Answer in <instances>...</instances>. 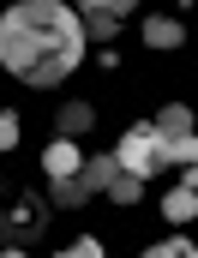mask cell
<instances>
[{
  "mask_svg": "<svg viewBox=\"0 0 198 258\" xmlns=\"http://www.w3.org/2000/svg\"><path fill=\"white\" fill-rule=\"evenodd\" d=\"M84 60V24L60 0H24L0 18V66H12L24 84H60Z\"/></svg>",
  "mask_w": 198,
  "mask_h": 258,
  "instance_id": "cell-1",
  "label": "cell"
},
{
  "mask_svg": "<svg viewBox=\"0 0 198 258\" xmlns=\"http://www.w3.org/2000/svg\"><path fill=\"white\" fill-rule=\"evenodd\" d=\"M114 168H120V174H138V180L162 168V162H156V138H150V126H132L126 138H120V150H114Z\"/></svg>",
  "mask_w": 198,
  "mask_h": 258,
  "instance_id": "cell-2",
  "label": "cell"
},
{
  "mask_svg": "<svg viewBox=\"0 0 198 258\" xmlns=\"http://www.w3.org/2000/svg\"><path fill=\"white\" fill-rule=\"evenodd\" d=\"M150 138H156V144H180V138H192V114H186V102H168V108L156 114Z\"/></svg>",
  "mask_w": 198,
  "mask_h": 258,
  "instance_id": "cell-3",
  "label": "cell"
},
{
  "mask_svg": "<svg viewBox=\"0 0 198 258\" xmlns=\"http://www.w3.org/2000/svg\"><path fill=\"white\" fill-rule=\"evenodd\" d=\"M42 168H48V180H72V174L84 168V156H78L72 138H54V144L42 150Z\"/></svg>",
  "mask_w": 198,
  "mask_h": 258,
  "instance_id": "cell-4",
  "label": "cell"
},
{
  "mask_svg": "<svg viewBox=\"0 0 198 258\" xmlns=\"http://www.w3.org/2000/svg\"><path fill=\"white\" fill-rule=\"evenodd\" d=\"M144 42L150 48H180L186 30H180V18H144Z\"/></svg>",
  "mask_w": 198,
  "mask_h": 258,
  "instance_id": "cell-5",
  "label": "cell"
},
{
  "mask_svg": "<svg viewBox=\"0 0 198 258\" xmlns=\"http://www.w3.org/2000/svg\"><path fill=\"white\" fill-rule=\"evenodd\" d=\"M78 24H84V36H96V42H114L120 36V12H78Z\"/></svg>",
  "mask_w": 198,
  "mask_h": 258,
  "instance_id": "cell-6",
  "label": "cell"
},
{
  "mask_svg": "<svg viewBox=\"0 0 198 258\" xmlns=\"http://www.w3.org/2000/svg\"><path fill=\"white\" fill-rule=\"evenodd\" d=\"M114 174H120V168H114V156H90V162L78 168V186H84V192H102Z\"/></svg>",
  "mask_w": 198,
  "mask_h": 258,
  "instance_id": "cell-7",
  "label": "cell"
},
{
  "mask_svg": "<svg viewBox=\"0 0 198 258\" xmlns=\"http://www.w3.org/2000/svg\"><path fill=\"white\" fill-rule=\"evenodd\" d=\"M162 216H168V222H192V216H198V192L186 186V180H180V186L168 192V204H162Z\"/></svg>",
  "mask_w": 198,
  "mask_h": 258,
  "instance_id": "cell-8",
  "label": "cell"
},
{
  "mask_svg": "<svg viewBox=\"0 0 198 258\" xmlns=\"http://www.w3.org/2000/svg\"><path fill=\"white\" fill-rule=\"evenodd\" d=\"M96 126V108L90 102H66L60 108V138H78V132H90Z\"/></svg>",
  "mask_w": 198,
  "mask_h": 258,
  "instance_id": "cell-9",
  "label": "cell"
},
{
  "mask_svg": "<svg viewBox=\"0 0 198 258\" xmlns=\"http://www.w3.org/2000/svg\"><path fill=\"white\" fill-rule=\"evenodd\" d=\"M48 198H54L60 210H78L90 192H84V186H78V174H72V180H48Z\"/></svg>",
  "mask_w": 198,
  "mask_h": 258,
  "instance_id": "cell-10",
  "label": "cell"
},
{
  "mask_svg": "<svg viewBox=\"0 0 198 258\" xmlns=\"http://www.w3.org/2000/svg\"><path fill=\"white\" fill-rule=\"evenodd\" d=\"M102 192L114 198V204H138V192H144V180H138V174H114V180H108Z\"/></svg>",
  "mask_w": 198,
  "mask_h": 258,
  "instance_id": "cell-11",
  "label": "cell"
},
{
  "mask_svg": "<svg viewBox=\"0 0 198 258\" xmlns=\"http://www.w3.org/2000/svg\"><path fill=\"white\" fill-rule=\"evenodd\" d=\"M144 258H198V252H192V240H168V246H150Z\"/></svg>",
  "mask_w": 198,
  "mask_h": 258,
  "instance_id": "cell-12",
  "label": "cell"
},
{
  "mask_svg": "<svg viewBox=\"0 0 198 258\" xmlns=\"http://www.w3.org/2000/svg\"><path fill=\"white\" fill-rule=\"evenodd\" d=\"M90 6H96V12H120V18H126L138 0H78V12H90Z\"/></svg>",
  "mask_w": 198,
  "mask_h": 258,
  "instance_id": "cell-13",
  "label": "cell"
},
{
  "mask_svg": "<svg viewBox=\"0 0 198 258\" xmlns=\"http://www.w3.org/2000/svg\"><path fill=\"white\" fill-rule=\"evenodd\" d=\"M60 258H102V240H72Z\"/></svg>",
  "mask_w": 198,
  "mask_h": 258,
  "instance_id": "cell-14",
  "label": "cell"
},
{
  "mask_svg": "<svg viewBox=\"0 0 198 258\" xmlns=\"http://www.w3.org/2000/svg\"><path fill=\"white\" fill-rule=\"evenodd\" d=\"M18 144V114H0V150H12Z\"/></svg>",
  "mask_w": 198,
  "mask_h": 258,
  "instance_id": "cell-15",
  "label": "cell"
},
{
  "mask_svg": "<svg viewBox=\"0 0 198 258\" xmlns=\"http://www.w3.org/2000/svg\"><path fill=\"white\" fill-rule=\"evenodd\" d=\"M0 258H24V252H12V246H6V252H0Z\"/></svg>",
  "mask_w": 198,
  "mask_h": 258,
  "instance_id": "cell-16",
  "label": "cell"
}]
</instances>
